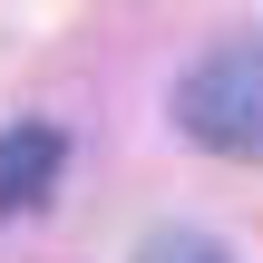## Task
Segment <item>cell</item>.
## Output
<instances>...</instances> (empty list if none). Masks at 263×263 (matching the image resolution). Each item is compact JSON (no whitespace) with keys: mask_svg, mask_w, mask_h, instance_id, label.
<instances>
[{"mask_svg":"<svg viewBox=\"0 0 263 263\" xmlns=\"http://www.w3.org/2000/svg\"><path fill=\"white\" fill-rule=\"evenodd\" d=\"M127 263H234V254H224L215 234H185V224H166V234H146Z\"/></svg>","mask_w":263,"mask_h":263,"instance_id":"cell-3","label":"cell"},{"mask_svg":"<svg viewBox=\"0 0 263 263\" xmlns=\"http://www.w3.org/2000/svg\"><path fill=\"white\" fill-rule=\"evenodd\" d=\"M59 166H68V137H59L49 117H20V127H0V215H29V205H49Z\"/></svg>","mask_w":263,"mask_h":263,"instance_id":"cell-2","label":"cell"},{"mask_svg":"<svg viewBox=\"0 0 263 263\" xmlns=\"http://www.w3.org/2000/svg\"><path fill=\"white\" fill-rule=\"evenodd\" d=\"M176 127L224 166H263V39H234L176 78Z\"/></svg>","mask_w":263,"mask_h":263,"instance_id":"cell-1","label":"cell"}]
</instances>
